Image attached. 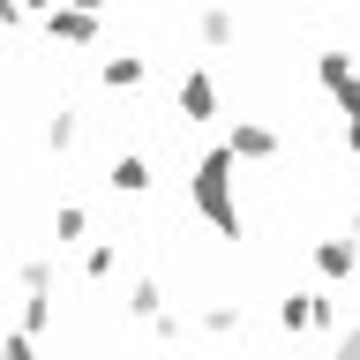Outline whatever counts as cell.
<instances>
[{"mask_svg": "<svg viewBox=\"0 0 360 360\" xmlns=\"http://www.w3.org/2000/svg\"><path fill=\"white\" fill-rule=\"evenodd\" d=\"M240 158L225 150V143H210V150L188 165V202H195V218L218 233V240H240L248 233V218H240Z\"/></svg>", "mask_w": 360, "mask_h": 360, "instance_id": "cell-1", "label": "cell"}, {"mask_svg": "<svg viewBox=\"0 0 360 360\" xmlns=\"http://www.w3.org/2000/svg\"><path fill=\"white\" fill-rule=\"evenodd\" d=\"M338 323H345V315H338V292L330 285H315V292H285V300H278V330H338Z\"/></svg>", "mask_w": 360, "mask_h": 360, "instance_id": "cell-2", "label": "cell"}, {"mask_svg": "<svg viewBox=\"0 0 360 360\" xmlns=\"http://www.w3.org/2000/svg\"><path fill=\"white\" fill-rule=\"evenodd\" d=\"M315 90H323L345 120H360V68H353V53H338V45L315 53Z\"/></svg>", "mask_w": 360, "mask_h": 360, "instance_id": "cell-3", "label": "cell"}, {"mask_svg": "<svg viewBox=\"0 0 360 360\" xmlns=\"http://www.w3.org/2000/svg\"><path fill=\"white\" fill-rule=\"evenodd\" d=\"M308 263H315V278L338 292V285L360 270V240H353V233H330V240H315V248H308Z\"/></svg>", "mask_w": 360, "mask_h": 360, "instance_id": "cell-4", "label": "cell"}, {"mask_svg": "<svg viewBox=\"0 0 360 360\" xmlns=\"http://www.w3.org/2000/svg\"><path fill=\"white\" fill-rule=\"evenodd\" d=\"M173 112L188 120V128H195V120H218V83H210V68H180Z\"/></svg>", "mask_w": 360, "mask_h": 360, "instance_id": "cell-5", "label": "cell"}, {"mask_svg": "<svg viewBox=\"0 0 360 360\" xmlns=\"http://www.w3.org/2000/svg\"><path fill=\"white\" fill-rule=\"evenodd\" d=\"M45 38H53V45H98V15H90V8H68V0H60V8H45Z\"/></svg>", "mask_w": 360, "mask_h": 360, "instance_id": "cell-6", "label": "cell"}, {"mask_svg": "<svg viewBox=\"0 0 360 360\" xmlns=\"http://www.w3.org/2000/svg\"><path fill=\"white\" fill-rule=\"evenodd\" d=\"M225 150L240 158V165H263V158H278V128H270V120H233Z\"/></svg>", "mask_w": 360, "mask_h": 360, "instance_id": "cell-7", "label": "cell"}, {"mask_svg": "<svg viewBox=\"0 0 360 360\" xmlns=\"http://www.w3.org/2000/svg\"><path fill=\"white\" fill-rule=\"evenodd\" d=\"M195 38L210 45V53H218V45H233V38H240V15H233L225 0H210V8H202V15H195Z\"/></svg>", "mask_w": 360, "mask_h": 360, "instance_id": "cell-8", "label": "cell"}, {"mask_svg": "<svg viewBox=\"0 0 360 360\" xmlns=\"http://www.w3.org/2000/svg\"><path fill=\"white\" fill-rule=\"evenodd\" d=\"M143 75H150L143 53H112V60H98V83H105V90H143Z\"/></svg>", "mask_w": 360, "mask_h": 360, "instance_id": "cell-9", "label": "cell"}, {"mask_svg": "<svg viewBox=\"0 0 360 360\" xmlns=\"http://www.w3.org/2000/svg\"><path fill=\"white\" fill-rule=\"evenodd\" d=\"M112 195H143V188H150V158H135V150H120L112 158Z\"/></svg>", "mask_w": 360, "mask_h": 360, "instance_id": "cell-10", "label": "cell"}, {"mask_svg": "<svg viewBox=\"0 0 360 360\" xmlns=\"http://www.w3.org/2000/svg\"><path fill=\"white\" fill-rule=\"evenodd\" d=\"M158 308H165V285H158V278H135V285H128V315H135V323H150Z\"/></svg>", "mask_w": 360, "mask_h": 360, "instance_id": "cell-11", "label": "cell"}, {"mask_svg": "<svg viewBox=\"0 0 360 360\" xmlns=\"http://www.w3.org/2000/svg\"><path fill=\"white\" fill-rule=\"evenodd\" d=\"M83 233H90L83 202H60V210H53V240H60V248H75V240H83Z\"/></svg>", "mask_w": 360, "mask_h": 360, "instance_id": "cell-12", "label": "cell"}, {"mask_svg": "<svg viewBox=\"0 0 360 360\" xmlns=\"http://www.w3.org/2000/svg\"><path fill=\"white\" fill-rule=\"evenodd\" d=\"M112 270H120V248H112V240H90V248H83V278H98V285H105Z\"/></svg>", "mask_w": 360, "mask_h": 360, "instance_id": "cell-13", "label": "cell"}, {"mask_svg": "<svg viewBox=\"0 0 360 360\" xmlns=\"http://www.w3.org/2000/svg\"><path fill=\"white\" fill-rule=\"evenodd\" d=\"M15 285L22 292H53V255H30V263L15 270Z\"/></svg>", "mask_w": 360, "mask_h": 360, "instance_id": "cell-14", "label": "cell"}, {"mask_svg": "<svg viewBox=\"0 0 360 360\" xmlns=\"http://www.w3.org/2000/svg\"><path fill=\"white\" fill-rule=\"evenodd\" d=\"M75 112H53V120H45V150H75Z\"/></svg>", "mask_w": 360, "mask_h": 360, "instance_id": "cell-15", "label": "cell"}, {"mask_svg": "<svg viewBox=\"0 0 360 360\" xmlns=\"http://www.w3.org/2000/svg\"><path fill=\"white\" fill-rule=\"evenodd\" d=\"M202 330H210V338H233V330H240V308H225V300H218V308H202Z\"/></svg>", "mask_w": 360, "mask_h": 360, "instance_id": "cell-16", "label": "cell"}, {"mask_svg": "<svg viewBox=\"0 0 360 360\" xmlns=\"http://www.w3.org/2000/svg\"><path fill=\"white\" fill-rule=\"evenodd\" d=\"M0 360H38V338L30 330H0Z\"/></svg>", "mask_w": 360, "mask_h": 360, "instance_id": "cell-17", "label": "cell"}, {"mask_svg": "<svg viewBox=\"0 0 360 360\" xmlns=\"http://www.w3.org/2000/svg\"><path fill=\"white\" fill-rule=\"evenodd\" d=\"M180 330H188V315H180V308H158L150 315V338H158V345H173Z\"/></svg>", "mask_w": 360, "mask_h": 360, "instance_id": "cell-18", "label": "cell"}, {"mask_svg": "<svg viewBox=\"0 0 360 360\" xmlns=\"http://www.w3.org/2000/svg\"><path fill=\"white\" fill-rule=\"evenodd\" d=\"M330 360H360V330H353V323H338V330H330Z\"/></svg>", "mask_w": 360, "mask_h": 360, "instance_id": "cell-19", "label": "cell"}, {"mask_svg": "<svg viewBox=\"0 0 360 360\" xmlns=\"http://www.w3.org/2000/svg\"><path fill=\"white\" fill-rule=\"evenodd\" d=\"M8 22H22V0H0V30H8Z\"/></svg>", "mask_w": 360, "mask_h": 360, "instance_id": "cell-20", "label": "cell"}, {"mask_svg": "<svg viewBox=\"0 0 360 360\" xmlns=\"http://www.w3.org/2000/svg\"><path fill=\"white\" fill-rule=\"evenodd\" d=\"M345 150H353V158H360V120H345Z\"/></svg>", "mask_w": 360, "mask_h": 360, "instance_id": "cell-21", "label": "cell"}, {"mask_svg": "<svg viewBox=\"0 0 360 360\" xmlns=\"http://www.w3.org/2000/svg\"><path fill=\"white\" fill-rule=\"evenodd\" d=\"M45 8H60V0H22V15H45Z\"/></svg>", "mask_w": 360, "mask_h": 360, "instance_id": "cell-22", "label": "cell"}, {"mask_svg": "<svg viewBox=\"0 0 360 360\" xmlns=\"http://www.w3.org/2000/svg\"><path fill=\"white\" fill-rule=\"evenodd\" d=\"M345 233H353V240H360V210H353V225H345Z\"/></svg>", "mask_w": 360, "mask_h": 360, "instance_id": "cell-23", "label": "cell"}, {"mask_svg": "<svg viewBox=\"0 0 360 360\" xmlns=\"http://www.w3.org/2000/svg\"><path fill=\"white\" fill-rule=\"evenodd\" d=\"M165 8H180V0H165Z\"/></svg>", "mask_w": 360, "mask_h": 360, "instance_id": "cell-24", "label": "cell"}]
</instances>
